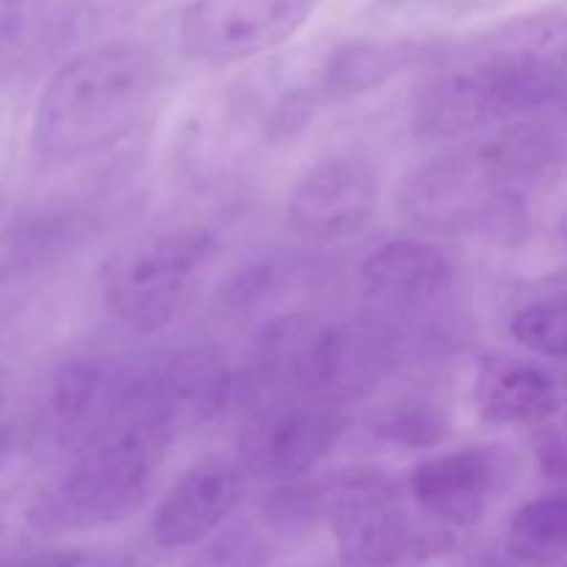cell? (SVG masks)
I'll return each mask as SVG.
<instances>
[{
  "label": "cell",
  "mask_w": 567,
  "mask_h": 567,
  "mask_svg": "<svg viewBox=\"0 0 567 567\" xmlns=\"http://www.w3.org/2000/svg\"><path fill=\"white\" fill-rule=\"evenodd\" d=\"M563 161V133L548 120H520L482 131L435 155L404 181L402 216L432 236L520 241L532 194Z\"/></svg>",
  "instance_id": "cell-1"
},
{
  "label": "cell",
  "mask_w": 567,
  "mask_h": 567,
  "mask_svg": "<svg viewBox=\"0 0 567 567\" xmlns=\"http://www.w3.org/2000/svg\"><path fill=\"white\" fill-rule=\"evenodd\" d=\"M563 11L518 17L443 66L415 100L421 136L454 138L526 120L563 97Z\"/></svg>",
  "instance_id": "cell-2"
},
{
  "label": "cell",
  "mask_w": 567,
  "mask_h": 567,
  "mask_svg": "<svg viewBox=\"0 0 567 567\" xmlns=\"http://www.w3.org/2000/svg\"><path fill=\"white\" fill-rule=\"evenodd\" d=\"M177 424L150 369L120 374L109 410L75 449L59 487L33 507L42 529H97L138 513Z\"/></svg>",
  "instance_id": "cell-3"
},
{
  "label": "cell",
  "mask_w": 567,
  "mask_h": 567,
  "mask_svg": "<svg viewBox=\"0 0 567 567\" xmlns=\"http://www.w3.org/2000/svg\"><path fill=\"white\" fill-rule=\"evenodd\" d=\"M402 347L371 316L324 319L308 310L277 313L255 338L244 388L280 402L341 408L369 396L396 365Z\"/></svg>",
  "instance_id": "cell-4"
},
{
  "label": "cell",
  "mask_w": 567,
  "mask_h": 567,
  "mask_svg": "<svg viewBox=\"0 0 567 567\" xmlns=\"http://www.w3.org/2000/svg\"><path fill=\"white\" fill-rule=\"evenodd\" d=\"M161 64L127 39L94 44L50 75L33 109V147L53 161L103 153L136 131L155 105Z\"/></svg>",
  "instance_id": "cell-5"
},
{
  "label": "cell",
  "mask_w": 567,
  "mask_h": 567,
  "mask_svg": "<svg viewBox=\"0 0 567 567\" xmlns=\"http://www.w3.org/2000/svg\"><path fill=\"white\" fill-rule=\"evenodd\" d=\"M216 252V238L199 227L131 238L105 260V302L122 324L136 332L164 330L197 297Z\"/></svg>",
  "instance_id": "cell-6"
},
{
  "label": "cell",
  "mask_w": 567,
  "mask_h": 567,
  "mask_svg": "<svg viewBox=\"0 0 567 567\" xmlns=\"http://www.w3.org/2000/svg\"><path fill=\"white\" fill-rule=\"evenodd\" d=\"M327 518L343 567H410L449 540L443 526L421 529L399 487L380 474L347 476L327 487Z\"/></svg>",
  "instance_id": "cell-7"
},
{
  "label": "cell",
  "mask_w": 567,
  "mask_h": 567,
  "mask_svg": "<svg viewBox=\"0 0 567 567\" xmlns=\"http://www.w3.org/2000/svg\"><path fill=\"white\" fill-rule=\"evenodd\" d=\"M360 282L365 316L402 347L410 332L430 330L446 313L454 297V266L435 244L399 238L365 258Z\"/></svg>",
  "instance_id": "cell-8"
},
{
  "label": "cell",
  "mask_w": 567,
  "mask_h": 567,
  "mask_svg": "<svg viewBox=\"0 0 567 567\" xmlns=\"http://www.w3.org/2000/svg\"><path fill=\"white\" fill-rule=\"evenodd\" d=\"M316 6L319 0H192L177 22V44L203 64H238L297 37Z\"/></svg>",
  "instance_id": "cell-9"
},
{
  "label": "cell",
  "mask_w": 567,
  "mask_h": 567,
  "mask_svg": "<svg viewBox=\"0 0 567 567\" xmlns=\"http://www.w3.org/2000/svg\"><path fill=\"white\" fill-rule=\"evenodd\" d=\"M347 430L341 408L313 402H275L244 426L238 465L266 482H299L327 457Z\"/></svg>",
  "instance_id": "cell-10"
},
{
  "label": "cell",
  "mask_w": 567,
  "mask_h": 567,
  "mask_svg": "<svg viewBox=\"0 0 567 567\" xmlns=\"http://www.w3.org/2000/svg\"><path fill=\"white\" fill-rule=\"evenodd\" d=\"M380 199L374 166L360 155H330L310 166L288 197V221L313 241L352 238L371 221Z\"/></svg>",
  "instance_id": "cell-11"
},
{
  "label": "cell",
  "mask_w": 567,
  "mask_h": 567,
  "mask_svg": "<svg viewBox=\"0 0 567 567\" xmlns=\"http://www.w3.org/2000/svg\"><path fill=\"white\" fill-rule=\"evenodd\" d=\"M502 487V454L487 446H465L424 460L410 474L415 507L437 526H474Z\"/></svg>",
  "instance_id": "cell-12"
},
{
  "label": "cell",
  "mask_w": 567,
  "mask_h": 567,
  "mask_svg": "<svg viewBox=\"0 0 567 567\" xmlns=\"http://www.w3.org/2000/svg\"><path fill=\"white\" fill-rule=\"evenodd\" d=\"M244 482L241 465L221 457L188 468L155 509L153 540L161 548H188L208 540L244 498Z\"/></svg>",
  "instance_id": "cell-13"
},
{
  "label": "cell",
  "mask_w": 567,
  "mask_h": 567,
  "mask_svg": "<svg viewBox=\"0 0 567 567\" xmlns=\"http://www.w3.org/2000/svg\"><path fill=\"white\" fill-rule=\"evenodd\" d=\"M155 388L177 430L192 421H208L225 413L241 391V380L214 343H186L150 365Z\"/></svg>",
  "instance_id": "cell-14"
},
{
  "label": "cell",
  "mask_w": 567,
  "mask_h": 567,
  "mask_svg": "<svg viewBox=\"0 0 567 567\" xmlns=\"http://www.w3.org/2000/svg\"><path fill=\"white\" fill-rule=\"evenodd\" d=\"M476 408L491 424H546L559 413V385L543 365L532 360L493 354L476 377Z\"/></svg>",
  "instance_id": "cell-15"
},
{
  "label": "cell",
  "mask_w": 567,
  "mask_h": 567,
  "mask_svg": "<svg viewBox=\"0 0 567 567\" xmlns=\"http://www.w3.org/2000/svg\"><path fill=\"white\" fill-rule=\"evenodd\" d=\"M120 374L109 363L89 358L61 365L44 396L42 421L50 441L81 446L109 410Z\"/></svg>",
  "instance_id": "cell-16"
},
{
  "label": "cell",
  "mask_w": 567,
  "mask_h": 567,
  "mask_svg": "<svg viewBox=\"0 0 567 567\" xmlns=\"http://www.w3.org/2000/svg\"><path fill=\"white\" fill-rule=\"evenodd\" d=\"M424 59H430V48L421 42L343 44L327 59L316 86L321 97H352L382 86Z\"/></svg>",
  "instance_id": "cell-17"
},
{
  "label": "cell",
  "mask_w": 567,
  "mask_h": 567,
  "mask_svg": "<svg viewBox=\"0 0 567 567\" xmlns=\"http://www.w3.org/2000/svg\"><path fill=\"white\" fill-rule=\"evenodd\" d=\"M567 537V502L563 493L526 502L507 529V551L515 563L548 567L563 563Z\"/></svg>",
  "instance_id": "cell-18"
},
{
  "label": "cell",
  "mask_w": 567,
  "mask_h": 567,
  "mask_svg": "<svg viewBox=\"0 0 567 567\" xmlns=\"http://www.w3.org/2000/svg\"><path fill=\"white\" fill-rule=\"evenodd\" d=\"M452 430L449 410L421 396L399 399L385 404L371 421V432L382 443L402 449H426L441 443Z\"/></svg>",
  "instance_id": "cell-19"
},
{
  "label": "cell",
  "mask_w": 567,
  "mask_h": 567,
  "mask_svg": "<svg viewBox=\"0 0 567 567\" xmlns=\"http://www.w3.org/2000/svg\"><path fill=\"white\" fill-rule=\"evenodd\" d=\"M269 554L266 532L252 520H236L203 540V548L186 567H264Z\"/></svg>",
  "instance_id": "cell-20"
},
{
  "label": "cell",
  "mask_w": 567,
  "mask_h": 567,
  "mask_svg": "<svg viewBox=\"0 0 567 567\" xmlns=\"http://www.w3.org/2000/svg\"><path fill=\"white\" fill-rule=\"evenodd\" d=\"M509 332L520 347L532 352L548 354V358H563L565 354V308L563 297L540 299L518 313L509 321Z\"/></svg>",
  "instance_id": "cell-21"
},
{
  "label": "cell",
  "mask_w": 567,
  "mask_h": 567,
  "mask_svg": "<svg viewBox=\"0 0 567 567\" xmlns=\"http://www.w3.org/2000/svg\"><path fill=\"white\" fill-rule=\"evenodd\" d=\"M42 31L33 3H0V83L31 59Z\"/></svg>",
  "instance_id": "cell-22"
},
{
  "label": "cell",
  "mask_w": 567,
  "mask_h": 567,
  "mask_svg": "<svg viewBox=\"0 0 567 567\" xmlns=\"http://www.w3.org/2000/svg\"><path fill=\"white\" fill-rule=\"evenodd\" d=\"M537 460H540L546 476H551L554 482H563L565 474V449H563V435L557 430H546L537 437Z\"/></svg>",
  "instance_id": "cell-23"
},
{
  "label": "cell",
  "mask_w": 567,
  "mask_h": 567,
  "mask_svg": "<svg viewBox=\"0 0 567 567\" xmlns=\"http://www.w3.org/2000/svg\"><path fill=\"white\" fill-rule=\"evenodd\" d=\"M83 563H86V554L81 551H42L6 559L0 567H83Z\"/></svg>",
  "instance_id": "cell-24"
},
{
  "label": "cell",
  "mask_w": 567,
  "mask_h": 567,
  "mask_svg": "<svg viewBox=\"0 0 567 567\" xmlns=\"http://www.w3.org/2000/svg\"><path fill=\"white\" fill-rule=\"evenodd\" d=\"M424 3L443 11H452V14H474V11L498 9V6L509 3V0H424Z\"/></svg>",
  "instance_id": "cell-25"
},
{
  "label": "cell",
  "mask_w": 567,
  "mask_h": 567,
  "mask_svg": "<svg viewBox=\"0 0 567 567\" xmlns=\"http://www.w3.org/2000/svg\"><path fill=\"white\" fill-rule=\"evenodd\" d=\"M9 449H11V430L6 424H0V463L6 460Z\"/></svg>",
  "instance_id": "cell-26"
},
{
  "label": "cell",
  "mask_w": 567,
  "mask_h": 567,
  "mask_svg": "<svg viewBox=\"0 0 567 567\" xmlns=\"http://www.w3.org/2000/svg\"><path fill=\"white\" fill-rule=\"evenodd\" d=\"M474 567H507V565H498V563H493V559H482V563H476Z\"/></svg>",
  "instance_id": "cell-27"
},
{
  "label": "cell",
  "mask_w": 567,
  "mask_h": 567,
  "mask_svg": "<svg viewBox=\"0 0 567 567\" xmlns=\"http://www.w3.org/2000/svg\"><path fill=\"white\" fill-rule=\"evenodd\" d=\"M0 3H37V0H0Z\"/></svg>",
  "instance_id": "cell-28"
},
{
  "label": "cell",
  "mask_w": 567,
  "mask_h": 567,
  "mask_svg": "<svg viewBox=\"0 0 567 567\" xmlns=\"http://www.w3.org/2000/svg\"><path fill=\"white\" fill-rule=\"evenodd\" d=\"M0 205H3V192H0Z\"/></svg>",
  "instance_id": "cell-29"
}]
</instances>
